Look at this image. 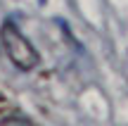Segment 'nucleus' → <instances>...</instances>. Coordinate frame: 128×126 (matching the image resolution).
<instances>
[{
	"instance_id": "1",
	"label": "nucleus",
	"mask_w": 128,
	"mask_h": 126,
	"mask_svg": "<svg viewBox=\"0 0 128 126\" xmlns=\"http://www.w3.org/2000/svg\"><path fill=\"white\" fill-rule=\"evenodd\" d=\"M0 41H2V48L7 52V57L12 60V64L22 71H31L38 67L40 57H38L36 48L31 45L26 36L14 26L12 22H5L2 29H0Z\"/></svg>"
}]
</instances>
